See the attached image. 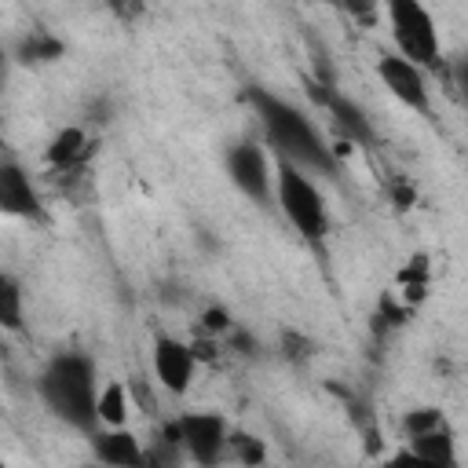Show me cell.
<instances>
[{"label":"cell","instance_id":"8","mask_svg":"<svg viewBox=\"0 0 468 468\" xmlns=\"http://www.w3.org/2000/svg\"><path fill=\"white\" fill-rule=\"evenodd\" d=\"M377 77H380V84L388 88V95L395 102H402L406 110H413L420 117L431 113V88H428V73L420 66L406 62L395 51H384L377 58Z\"/></svg>","mask_w":468,"mask_h":468},{"label":"cell","instance_id":"16","mask_svg":"<svg viewBox=\"0 0 468 468\" xmlns=\"http://www.w3.org/2000/svg\"><path fill=\"white\" fill-rule=\"evenodd\" d=\"M428 278H431V267L424 256H413L402 271H399V296L406 303H420L428 296Z\"/></svg>","mask_w":468,"mask_h":468},{"label":"cell","instance_id":"14","mask_svg":"<svg viewBox=\"0 0 468 468\" xmlns=\"http://www.w3.org/2000/svg\"><path fill=\"white\" fill-rule=\"evenodd\" d=\"M132 417V391L124 380H106L99 388V424L102 428H128Z\"/></svg>","mask_w":468,"mask_h":468},{"label":"cell","instance_id":"18","mask_svg":"<svg viewBox=\"0 0 468 468\" xmlns=\"http://www.w3.org/2000/svg\"><path fill=\"white\" fill-rule=\"evenodd\" d=\"M442 424H450V420H446V413H442L439 406H413V410L402 413V435H406V439L424 435V431H435V428H442Z\"/></svg>","mask_w":468,"mask_h":468},{"label":"cell","instance_id":"11","mask_svg":"<svg viewBox=\"0 0 468 468\" xmlns=\"http://www.w3.org/2000/svg\"><path fill=\"white\" fill-rule=\"evenodd\" d=\"M0 208L7 216H18V219L40 216L37 186L29 183V172L22 165H15V161H4L0 165Z\"/></svg>","mask_w":468,"mask_h":468},{"label":"cell","instance_id":"21","mask_svg":"<svg viewBox=\"0 0 468 468\" xmlns=\"http://www.w3.org/2000/svg\"><path fill=\"white\" fill-rule=\"evenodd\" d=\"M377 468H428L417 453H410V450H399V453H391L388 461H380Z\"/></svg>","mask_w":468,"mask_h":468},{"label":"cell","instance_id":"13","mask_svg":"<svg viewBox=\"0 0 468 468\" xmlns=\"http://www.w3.org/2000/svg\"><path fill=\"white\" fill-rule=\"evenodd\" d=\"M91 154V139L80 124H66L55 132V139L48 143V165L51 168H80L84 157Z\"/></svg>","mask_w":468,"mask_h":468},{"label":"cell","instance_id":"9","mask_svg":"<svg viewBox=\"0 0 468 468\" xmlns=\"http://www.w3.org/2000/svg\"><path fill=\"white\" fill-rule=\"evenodd\" d=\"M311 95H314V102L325 110V117L333 121V128H336L351 146H369V143H373V124H369V117H366V110H362L358 102H351L347 95H340V91L329 88V84H314Z\"/></svg>","mask_w":468,"mask_h":468},{"label":"cell","instance_id":"24","mask_svg":"<svg viewBox=\"0 0 468 468\" xmlns=\"http://www.w3.org/2000/svg\"><path fill=\"white\" fill-rule=\"evenodd\" d=\"M84 468H102V464H84Z\"/></svg>","mask_w":468,"mask_h":468},{"label":"cell","instance_id":"1","mask_svg":"<svg viewBox=\"0 0 468 468\" xmlns=\"http://www.w3.org/2000/svg\"><path fill=\"white\" fill-rule=\"evenodd\" d=\"M249 102H252V110L263 124L267 146L278 154V161L296 165L311 176H336V157H333L329 143L322 139V132L300 106H292L263 88H252Z\"/></svg>","mask_w":468,"mask_h":468},{"label":"cell","instance_id":"2","mask_svg":"<svg viewBox=\"0 0 468 468\" xmlns=\"http://www.w3.org/2000/svg\"><path fill=\"white\" fill-rule=\"evenodd\" d=\"M99 373H95V362L91 355H80V351H66V355H55L40 380H37V391L44 399V406L69 428L77 431H95L99 424Z\"/></svg>","mask_w":468,"mask_h":468},{"label":"cell","instance_id":"10","mask_svg":"<svg viewBox=\"0 0 468 468\" xmlns=\"http://www.w3.org/2000/svg\"><path fill=\"white\" fill-rule=\"evenodd\" d=\"M95 464L102 468H150V446L132 428H102L91 435Z\"/></svg>","mask_w":468,"mask_h":468},{"label":"cell","instance_id":"23","mask_svg":"<svg viewBox=\"0 0 468 468\" xmlns=\"http://www.w3.org/2000/svg\"><path fill=\"white\" fill-rule=\"evenodd\" d=\"M391 194H395V201H399V208H406V205H413V186H406V183H395V186H391Z\"/></svg>","mask_w":468,"mask_h":468},{"label":"cell","instance_id":"3","mask_svg":"<svg viewBox=\"0 0 468 468\" xmlns=\"http://www.w3.org/2000/svg\"><path fill=\"white\" fill-rule=\"evenodd\" d=\"M274 205L282 208L285 223L303 241H322L329 234V208H325V197H322L318 183L311 179V172L278 161V172H274Z\"/></svg>","mask_w":468,"mask_h":468},{"label":"cell","instance_id":"7","mask_svg":"<svg viewBox=\"0 0 468 468\" xmlns=\"http://www.w3.org/2000/svg\"><path fill=\"white\" fill-rule=\"evenodd\" d=\"M197 351L194 344L179 340V336H168V333H157L154 344H150V369H154V380L168 391V395H186L190 384H194V373H197Z\"/></svg>","mask_w":468,"mask_h":468},{"label":"cell","instance_id":"12","mask_svg":"<svg viewBox=\"0 0 468 468\" xmlns=\"http://www.w3.org/2000/svg\"><path fill=\"white\" fill-rule=\"evenodd\" d=\"M406 450L417 453L428 468H457V439H453V428L450 424L406 439Z\"/></svg>","mask_w":468,"mask_h":468},{"label":"cell","instance_id":"20","mask_svg":"<svg viewBox=\"0 0 468 468\" xmlns=\"http://www.w3.org/2000/svg\"><path fill=\"white\" fill-rule=\"evenodd\" d=\"M22 51H26L33 62H44V58H58V55H62V44L51 40V37H44V33H33V37L22 44Z\"/></svg>","mask_w":468,"mask_h":468},{"label":"cell","instance_id":"19","mask_svg":"<svg viewBox=\"0 0 468 468\" xmlns=\"http://www.w3.org/2000/svg\"><path fill=\"white\" fill-rule=\"evenodd\" d=\"M230 333H234V318H230L219 303H212V307H205V311H201V336H205V340L230 336Z\"/></svg>","mask_w":468,"mask_h":468},{"label":"cell","instance_id":"5","mask_svg":"<svg viewBox=\"0 0 468 468\" xmlns=\"http://www.w3.org/2000/svg\"><path fill=\"white\" fill-rule=\"evenodd\" d=\"M161 435L201 468H216L230 446V424L212 410H186L172 417Z\"/></svg>","mask_w":468,"mask_h":468},{"label":"cell","instance_id":"6","mask_svg":"<svg viewBox=\"0 0 468 468\" xmlns=\"http://www.w3.org/2000/svg\"><path fill=\"white\" fill-rule=\"evenodd\" d=\"M223 168H227L230 183L252 205H274V172H278V165H271V150L263 143L241 139V143L227 146Z\"/></svg>","mask_w":468,"mask_h":468},{"label":"cell","instance_id":"4","mask_svg":"<svg viewBox=\"0 0 468 468\" xmlns=\"http://www.w3.org/2000/svg\"><path fill=\"white\" fill-rule=\"evenodd\" d=\"M388 33L395 44V55L420 69H435L442 62V37L435 26V15L417 0H391L384 4Z\"/></svg>","mask_w":468,"mask_h":468},{"label":"cell","instance_id":"15","mask_svg":"<svg viewBox=\"0 0 468 468\" xmlns=\"http://www.w3.org/2000/svg\"><path fill=\"white\" fill-rule=\"evenodd\" d=\"M0 322L7 333H18L26 322V296H22V285L15 274L0 278Z\"/></svg>","mask_w":468,"mask_h":468},{"label":"cell","instance_id":"17","mask_svg":"<svg viewBox=\"0 0 468 468\" xmlns=\"http://www.w3.org/2000/svg\"><path fill=\"white\" fill-rule=\"evenodd\" d=\"M227 453H230L241 468H260V464L267 461L263 439L252 435V431H241V428H230V446H227Z\"/></svg>","mask_w":468,"mask_h":468},{"label":"cell","instance_id":"22","mask_svg":"<svg viewBox=\"0 0 468 468\" xmlns=\"http://www.w3.org/2000/svg\"><path fill=\"white\" fill-rule=\"evenodd\" d=\"M453 80H457V95H461V102L468 106V55L457 58V66H453Z\"/></svg>","mask_w":468,"mask_h":468}]
</instances>
